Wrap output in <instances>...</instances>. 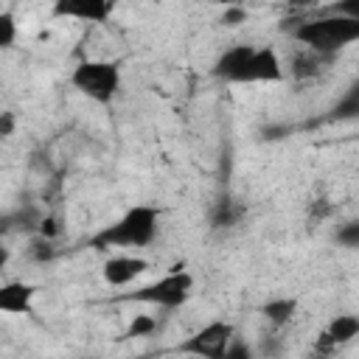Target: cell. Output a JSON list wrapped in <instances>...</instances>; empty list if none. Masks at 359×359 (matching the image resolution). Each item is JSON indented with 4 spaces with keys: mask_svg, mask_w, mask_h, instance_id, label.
<instances>
[{
    "mask_svg": "<svg viewBox=\"0 0 359 359\" xmlns=\"http://www.w3.org/2000/svg\"><path fill=\"white\" fill-rule=\"evenodd\" d=\"M210 73L224 84H278L283 81V62L272 45L236 42L219 53Z\"/></svg>",
    "mask_w": 359,
    "mask_h": 359,
    "instance_id": "cell-1",
    "label": "cell"
},
{
    "mask_svg": "<svg viewBox=\"0 0 359 359\" xmlns=\"http://www.w3.org/2000/svg\"><path fill=\"white\" fill-rule=\"evenodd\" d=\"M280 28L294 42H300L306 50H314V53L328 56V59H334L342 48L359 42V20H351L342 14L309 11V14H297L292 20H283Z\"/></svg>",
    "mask_w": 359,
    "mask_h": 359,
    "instance_id": "cell-2",
    "label": "cell"
},
{
    "mask_svg": "<svg viewBox=\"0 0 359 359\" xmlns=\"http://www.w3.org/2000/svg\"><path fill=\"white\" fill-rule=\"evenodd\" d=\"M160 230V208L154 205H132L115 222L104 224L93 238L90 247L95 250H143L154 244Z\"/></svg>",
    "mask_w": 359,
    "mask_h": 359,
    "instance_id": "cell-3",
    "label": "cell"
},
{
    "mask_svg": "<svg viewBox=\"0 0 359 359\" xmlns=\"http://www.w3.org/2000/svg\"><path fill=\"white\" fill-rule=\"evenodd\" d=\"M73 90L98 107H109L121 90V65L107 59H81L70 73Z\"/></svg>",
    "mask_w": 359,
    "mask_h": 359,
    "instance_id": "cell-4",
    "label": "cell"
},
{
    "mask_svg": "<svg viewBox=\"0 0 359 359\" xmlns=\"http://www.w3.org/2000/svg\"><path fill=\"white\" fill-rule=\"evenodd\" d=\"M194 283H196L194 275L182 264H177L165 275H160L157 280H151V283H146V286H140V289H135V292H129L123 297L135 300V303H149V306L163 309V311H174V309L185 306L191 300Z\"/></svg>",
    "mask_w": 359,
    "mask_h": 359,
    "instance_id": "cell-5",
    "label": "cell"
},
{
    "mask_svg": "<svg viewBox=\"0 0 359 359\" xmlns=\"http://www.w3.org/2000/svg\"><path fill=\"white\" fill-rule=\"evenodd\" d=\"M233 337H236L233 323L210 320L196 334H191L185 342H180L177 351L180 353H194V356H202V359H224V351H227Z\"/></svg>",
    "mask_w": 359,
    "mask_h": 359,
    "instance_id": "cell-6",
    "label": "cell"
},
{
    "mask_svg": "<svg viewBox=\"0 0 359 359\" xmlns=\"http://www.w3.org/2000/svg\"><path fill=\"white\" fill-rule=\"evenodd\" d=\"M149 261L143 255H135V252H112L104 266H101V278L109 283V286H129L135 278H140L143 272H149Z\"/></svg>",
    "mask_w": 359,
    "mask_h": 359,
    "instance_id": "cell-7",
    "label": "cell"
},
{
    "mask_svg": "<svg viewBox=\"0 0 359 359\" xmlns=\"http://www.w3.org/2000/svg\"><path fill=\"white\" fill-rule=\"evenodd\" d=\"M115 0H53L50 14L59 20H81V22H107Z\"/></svg>",
    "mask_w": 359,
    "mask_h": 359,
    "instance_id": "cell-8",
    "label": "cell"
},
{
    "mask_svg": "<svg viewBox=\"0 0 359 359\" xmlns=\"http://www.w3.org/2000/svg\"><path fill=\"white\" fill-rule=\"evenodd\" d=\"M36 286L28 280H8L0 286V311L6 314H31Z\"/></svg>",
    "mask_w": 359,
    "mask_h": 359,
    "instance_id": "cell-9",
    "label": "cell"
},
{
    "mask_svg": "<svg viewBox=\"0 0 359 359\" xmlns=\"http://www.w3.org/2000/svg\"><path fill=\"white\" fill-rule=\"evenodd\" d=\"M297 309H300L297 297H269V300L261 306V314L269 320V325L283 328V325H289V323L294 320Z\"/></svg>",
    "mask_w": 359,
    "mask_h": 359,
    "instance_id": "cell-10",
    "label": "cell"
},
{
    "mask_svg": "<svg viewBox=\"0 0 359 359\" xmlns=\"http://www.w3.org/2000/svg\"><path fill=\"white\" fill-rule=\"evenodd\" d=\"M241 216H244V208H241L236 199L222 196V199L213 202V208H210V227H213V230H230V227H236V224L241 222Z\"/></svg>",
    "mask_w": 359,
    "mask_h": 359,
    "instance_id": "cell-11",
    "label": "cell"
},
{
    "mask_svg": "<svg viewBox=\"0 0 359 359\" xmlns=\"http://www.w3.org/2000/svg\"><path fill=\"white\" fill-rule=\"evenodd\" d=\"M325 334L339 345H348L359 337V314H337L331 317V323L325 325Z\"/></svg>",
    "mask_w": 359,
    "mask_h": 359,
    "instance_id": "cell-12",
    "label": "cell"
},
{
    "mask_svg": "<svg viewBox=\"0 0 359 359\" xmlns=\"http://www.w3.org/2000/svg\"><path fill=\"white\" fill-rule=\"evenodd\" d=\"M328 121H359V79L337 98L328 112Z\"/></svg>",
    "mask_w": 359,
    "mask_h": 359,
    "instance_id": "cell-13",
    "label": "cell"
},
{
    "mask_svg": "<svg viewBox=\"0 0 359 359\" xmlns=\"http://www.w3.org/2000/svg\"><path fill=\"white\" fill-rule=\"evenodd\" d=\"M334 244L342 250H359V219H348L334 230Z\"/></svg>",
    "mask_w": 359,
    "mask_h": 359,
    "instance_id": "cell-14",
    "label": "cell"
},
{
    "mask_svg": "<svg viewBox=\"0 0 359 359\" xmlns=\"http://www.w3.org/2000/svg\"><path fill=\"white\" fill-rule=\"evenodd\" d=\"M157 331V317L151 314H135L132 323L123 331V339H135V337H151Z\"/></svg>",
    "mask_w": 359,
    "mask_h": 359,
    "instance_id": "cell-15",
    "label": "cell"
},
{
    "mask_svg": "<svg viewBox=\"0 0 359 359\" xmlns=\"http://www.w3.org/2000/svg\"><path fill=\"white\" fill-rule=\"evenodd\" d=\"M17 34H20V28H17L14 14H11V11H0V48H3V50L14 48Z\"/></svg>",
    "mask_w": 359,
    "mask_h": 359,
    "instance_id": "cell-16",
    "label": "cell"
},
{
    "mask_svg": "<svg viewBox=\"0 0 359 359\" xmlns=\"http://www.w3.org/2000/svg\"><path fill=\"white\" fill-rule=\"evenodd\" d=\"M314 11H323V14H342V17L359 20V0H331V3H325V6H317Z\"/></svg>",
    "mask_w": 359,
    "mask_h": 359,
    "instance_id": "cell-17",
    "label": "cell"
},
{
    "mask_svg": "<svg viewBox=\"0 0 359 359\" xmlns=\"http://www.w3.org/2000/svg\"><path fill=\"white\" fill-rule=\"evenodd\" d=\"M247 17H250V11H247L244 6H238V3H230V6H224V11H222L219 22H222L224 28H238L241 22H247Z\"/></svg>",
    "mask_w": 359,
    "mask_h": 359,
    "instance_id": "cell-18",
    "label": "cell"
},
{
    "mask_svg": "<svg viewBox=\"0 0 359 359\" xmlns=\"http://www.w3.org/2000/svg\"><path fill=\"white\" fill-rule=\"evenodd\" d=\"M250 345H244L238 337H233L230 339V345H227V351H224V359H250Z\"/></svg>",
    "mask_w": 359,
    "mask_h": 359,
    "instance_id": "cell-19",
    "label": "cell"
},
{
    "mask_svg": "<svg viewBox=\"0 0 359 359\" xmlns=\"http://www.w3.org/2000/svg\"><path fill=\"white\" fill-rule=\"evenodd\" d=\"M34 247H36V250H34V258H36V261H48V258H53V244H50V238L36 241Z\"/></svg>",
    "mask_w": 359,
    "mask_h": 359,
    "instance_id": "cell-20",
    "label": "cell"
},
{
    "mask_svg": "<svg viewBox=\"0 0 359 359\" xmlns=\"http://www.w3.org/2000/svg\"><path fill=\"white\" fill-rule=\"evenodd\" d=\"M14 112H0V135L3 137H11V132H14Z\"/></svg>",
    "mask_w": 359,
    "mask_h": 359,
    "instance_id": "cell-21",
    "label": "cell"
},
{
    "mask_svg": "<svg viewBox=\"0 0 359 359\" xmlns=\"http://www.w3.org/2000/svg\"><path fill=\"white\" fill-rule=\"evenodd\" d=\"M56 233H59V227H56L53 219H42V222H39V236H42V238H53Z\"/></svg>",
    "mask_w": 359,
    "mask_h": 359,
    "instance_id": "cell-22",
    "label": "cell"
},
{
    "mask_svg": "<svg viewBox=\"0 0 359 359\" xmlns=\"http://www.w3.org/2000/svg\"><path fill=\"white\" fill-rule=\"evenodd\" d=\"M286 6L289 8H309V11H314L320 3L317 0H286Z\"/></svg>",
    "mask_w": 359,
    "mask_h": 359,
    "instance_id": "cell-23",
    "label": "cell"
},
{
    "mask_svg": "<svg viewBox=\"0 0 359 359\" xmlns=\"http://www.w3.org/2000/svg\"><path fill=\"white\" fill-rule=\"evenodd\" d=\"M216 3H224V6H230V3H236V0H216Z\"/></svg>",
    "mask_w": 359,
    "mask_h": 359,
    "instance_id": "cell-24",
    "label": "cell"
}]
</instances>
